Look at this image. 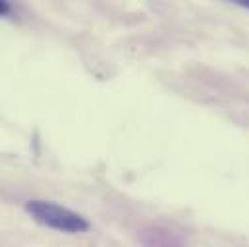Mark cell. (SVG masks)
<instances>
[{"label":"cell","instance_id":"6da1fadb","mask_svg":"<svg viewBox=\"0 0 249 247\" xmlns=\"http://www.w3.org/2000/svg\"><path fill=\"white\" fill-rule=\"evenodd\" d=\"M25 211L31 214V218L51 230L64 232V234H83L91 228L89 220L81 214H77L71 209H66L53 201H41L33 199L25 203Z\"/></svg>","mask_w":249,"mask_h":247},{"label":"cell","instance_id":"7a4b0ae2","mask_svg":"<svg viewBox=\"0 0 249 247\" xmlns=\"http://www.w3.org/2000/svg\"><path fill=\"white\" fill-rule=\"evenodd\" d=\"M10 12V4L8 2H0V16H6Z\"/></svg>","mask_w":249,"mask_h":247},{"label":"cell","instance_id":"3957f363","mask_svg":"<svg viewBox=\"0 0 249 247\" xmlns=\"http://www.w3.org/2000/svg\"><path fill=\"white\" fill-rule=\"evenodd\" d=\"M238 4H242V6L249 8V0H238Z\"/></svg>","mask_w":249,"mask_h":247}]
</instances>
